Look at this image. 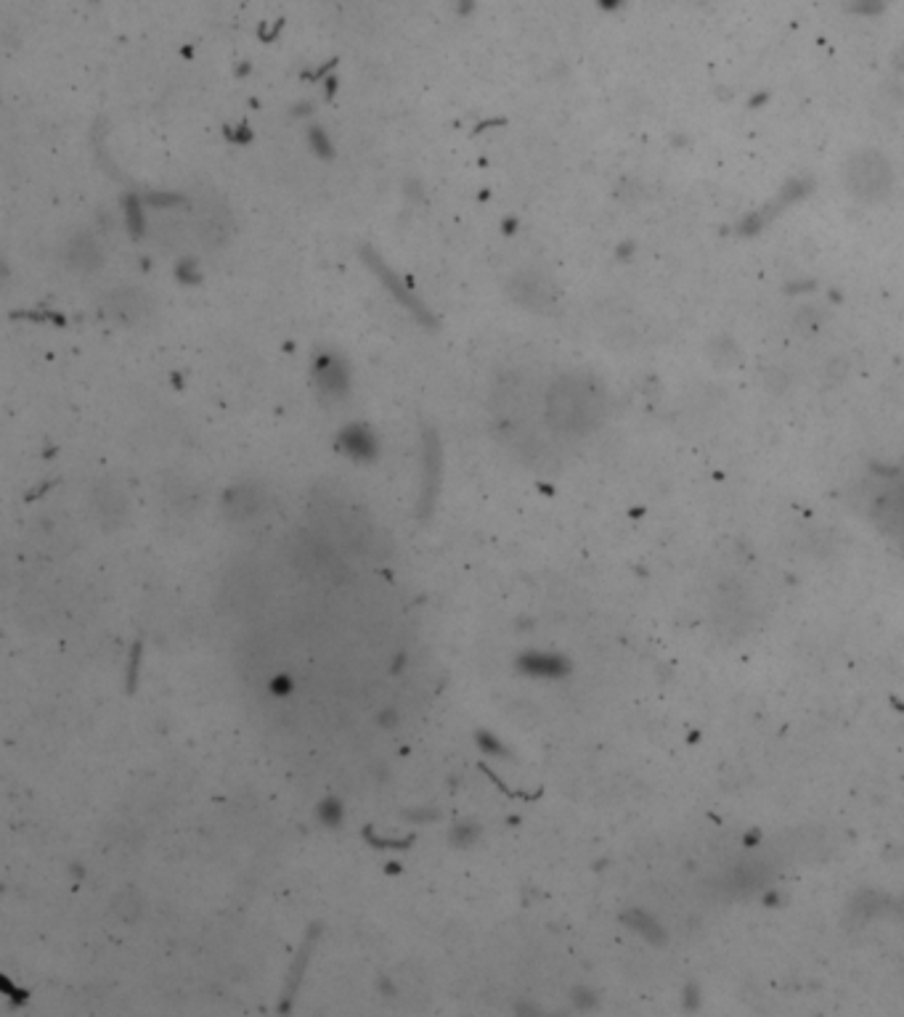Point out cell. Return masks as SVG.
Listing matches in <instances>:
<instances>
[{
    "label": "cell",
    "instance_id": "52a82bcc",
    "mask_svg": "<svg viewBox=\"0 0 904 1017\" xmlns=\"http://www.w3.org/2000/svg\"><path fill=\"white\" fill-rule=\"evenodd\" d=\"M260 506V490L255 485H239L228 493V512L234 517H242V514L258 512Z\"/></svg>",
    "mask_w": 904,
    "mask_h": 1017
},
{
    "label": "cell",
    "instance_id": "5b68a950",
    "mask_svg": "<svg viewBox=\"0 0 904 1017\" xmlns=\"http://www.w3.org/2000/svg\"><path fill=\"white\" fill-rule=\"evenodd\" d=\"M509 294H512V300L517 305H523L528 310H549L557 302L555 284L544 273L536 271L515 273L512 281H509Z\"/></svg>",
    "mask_w": 904,
    "mask_h": 1017
},
{
    "label": "cell",
    "instance_id": "8992f818",
    "mask_svg": "<svg viewBox=\"0 0 904 1017\" xmlns=\"http://www.w3.org/2000/svg\"><path fill=\"white\" fill-rule=\"evenodd\" d=\"M104 247L91 231H80V234L69 236L64 244V263L77 276H91L104 265Z\"/></svg>",
    "mask_w": 904,
    "mask_h": 1017
},
{
    "label": "cell",
    "instance_id": "6da1fadb",
    "mask_svg": "<svg viewBox=\"0 0 904 1017\" xmlns=\"http://www.w3.org/2000/svg\"><path fill=\"white\" fill-rule=\"evenodd\" d=\"M544 406H547L549 427L578 435V432L597 427L605 411V392L592 377L565 374L552 382Z\"/></svg>",
    "mask_w": 904,
    "mask_h": 1017
},
{
    "label": "cell",
    "instance_id": "7a4b0ae2",
    "mask_svg": "<svg viewBox=\"0 0 904 1017\" xmlns=\"http://www.w3.org/2000/svg\"><path fill=\"white\" fill-rule=\"evenodd\" d=\"M189 226L205 247L218 249L234 234V215L215 191H202L191 199Z\"/></svg>",
    "mask_w": 904,
    "mask_h": 1017
},
{
    "label": "cell",
    "instance_id": "277c9868",
    "mask_svg": "<svg viewBox=\"0 0 904 1017\" xmlns=\"http://www.w3.org/2000/svg\"><path fill=\"white\" fill-rule=\"evenodd\" d=\"M104 313L120 326H141L154 316L152 294L138 287H117L104 297Z\"/></svg>",
    "mask_w": 904,
    "mask_h": 1017
},
{
    "label": "cell",
    "instance_id": "ba28073f",
    "mask_svg": "<svg viewBox=\"0 0 904 1017\" xmlns=\"http://www.w3.org/2000/svg\"><path fill=\"white\" fill-rule=\"evenodd\" d=\"M122 509H125V498H122V493L117 488H112V485H101L99 488V512L107 517V520H112L114 514L117 517H122Z\"/></svg>",
    "mask_w": 904,
    "mask_h": 1017
},
{
    "label": "cell",
    "instance_id": "3957f363",
    "mask_svg": "<svg viewBox=\"0 0 904 1017\" xmlns=\"http://www.w3.org/2000/svg\"><path fill=\"white\" fill-rule=\"evenodd\" d=\"M844 181L851 196H857L862 202H878L889 194L894 173L878 151H862V154H854L849 159Z\"/></svg>",
    "mask_w": 904,
    "mask_h": 1017
}]
</instances>
